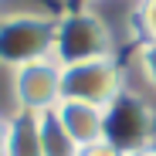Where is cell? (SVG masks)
<instances>
[{
  "label": "cell",
  "mask_w": 156,
  "mask_h": 156,
  "mask_svg": "<svg viewBox=\"0 0 156 156\" xmlns=\"http://www.w3.org/2000/svg\"><path fill=\"white\" fill-rule=\"evenodd\" d=\"M112 48H115L112 31L98 14L65 10L61 17H55V48H51V58L61 68L98 61V58H115Z\"/></svg>",
  "instance_id": "1"
},
{
  "label": "cell",
  "mask_w": 156,
  "mask_h": 156,
  "mask_svg": "<svg viewBox=\"0 0 156 156\" xmlns=\"http://www.w3.org/2000/svg\"><path fill=\"white\" fill-rule=\"evenodd\" d=\"M55 48V17L37 10L0 14V65L24 68L31 61L51 58Z\"/></svg>",
  "instance_id": "2"
},
{
  "label": "cell",
  "mask_w": 156,
  "mask_h": 156,
  "mask_svg": "<svg viewBox=\"0 0 156 156\" xmlns=\"http://www.w3.org/2000/svg\"><path fill=\"white\" fill-rule=\"evenodd\" d=\"M102 139L115 146L122 156H133L139 149H149L156 139V109L136 92H119L105 105Z\"/></svg>",
  "instance_id": "3"
},
{
  "label": "cell",
  "mask_w": 156,
  "mask_h": 156,
  "mask_svg": "<svg viewBox=\"0 0 156 156\" xmlns=\"http://www.w3.org/2000/svg\"><path fill=\"white\" fill-rule=\"evenodd\" d=\"M119 92H122V71L115 58H98V61L61 68V98L105 109Z\"/></svg>",
  "instance_id": "4"
},
{
  "label": "cell",
  "mask_w": 156,
  "mask_h": 156,
  "mask_svg": "<svg viewBox=\"0 0 156 156\" xmlns=\"http://www.w3.org/2000/svg\"><path fill=\"white\" fill-rule=\"evenodd\" d=\"M14 102L20 112H51L61 102V65L55 58H41L14 68Z\"/></svg>",
  "instance_id": "5"
},
{
  "label": "cell",
  "mask_w": 156,
  "mask_h": 156,
  "mask_svg": "<svg viewBox=\"0 0 156 156\" xmlns=\"http://www.w3.org/2000/svg\"><path fill=\"white\" fill-rule=\"evenodd\" d=\"M55 115L58 122L65 126V133L78 143V146H92L102 139V122H105V109L98 105H85V102H71V98H61L55 105Z\"/></svg>",
  "instance_id": "6"
},
{
  "label": "cell",
  "mask_w": 156,
  "mask_h": 156,
  "mask_svg": "<svg viewBox=\"0 0 156 156\" xmlns=\"http://www.w3.org/2000/svg\"><path fill=\"white\" fill-rule=\"evenodd\" d=\"M4 156H44L41 153V129L34 112H14L4 133Z\"/></svg>",
  "instance_id": "7"
},
{
  "label": "cell",
  "mask_w": 156,
  "mask_h": 156,
  "mask_svg": "<svg viewBox=\"0 0 156 156\" xmlns=\"http://www.w3.org/2000/svg\"><path fill=\"white\" fill-rule=\"evenodd\" d=\"M37 129H41V153L44 156H78V153H82V146H78L65 133V126L58 122L55 109L37 115Z\"/></svg>",
  "instance_id": "8"
},
{
  "label": "cell",
  "mask_w": 156,
  "mask_h": 156,
  "mask_svg": "<svg viewBox=\"0 0 156 156\" xmlns=\"http://www.w3.org/2000/svg\"><path fill=\"white\" fill-rule=\"evenodd\" d=\"M136 68L146 82L156 88V41H143L136 48Z\"/></svg>",
  "instance_id": "9"
},
{
  "label": "cell",
  "mask_w": 156,
  "mask_h": 156,
  "mask_svg": "<svg viewBox=\"0 0 156 156\" xmlns=\"http://www.w3.org/2000/svg\"><path fill=\"white\" fill-rule=\"evenodd\" d=\"M136 20L146 41H156V0H139L136 7Z\"/></svg>",
  "instance_id": "10"
},
{
  "label": "cell",
  "mask_w": 156,
  "mask_h": 156,
  "mask_svg": "<svg viewBox=\"0 0 156 156\" xmlns=\"http://www.w3.org/2000/svg\"><path fill=\"white\" fill-rule=\"evenodd\" d=\"M78 156H122L115 146H109L105 139H98V143H92V146H85L82 153H78Z\"/></svg>",
  "instance_id": "11"
},
{
  "label": "cell",
  "mask_w": 156,
  "mask_h": 156,
  "mask_svg": "<svg viewBox=\"0 0 156 156\" xmlns=\"http://www.w3.org/2000/svg\"><path fill=\"white\" fill-rule=\"evenodd\" d=\"M4 133H7V119L0 115V156H4Z\"/></svg>",
  "instance_id": "12"
},
{
  "label": "cell",
  "mask_w": 156,
  "mask_h": 156,
  "mask_svg": "<svg viewBox=\"0 0 156 156\" xmlns=\"http://www.w3.org/2000/svg\"><path fill=\"white\" fill-rule=\"evenodd\" d=\"M133 156H156V146H149V149H139V153H133Z\"/></svg>",
  "instance_id": "13"
}]
</instances>
